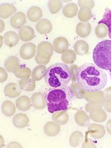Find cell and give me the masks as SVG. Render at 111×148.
Wrapping results in <instances>:
<instances>
[{
  "label": "cell",
  "instance_id": "cell-1",
  "mask_svg": "<svg viewBox=\"0 0 111 148\" xmlns=\"http://www.w3.org/2000/svg\"><path fill=\"white\" fill-rule=\"evenodd\" d=\"M77 84L86 92H97L104 88L108 82L106 73L92 63H85L78 68Z\"/></svg>",
  "mask_w": 111,
  "mask_h": 148
},
{
  "label": "cell",
  "instance_id": "cell-2",
  "mask_svg": "<svg viewBox=\"0 0 111 148\" xmlns=\"http://www.w3.org/2000/svg\"><path fill=\"white\" fill-rule=\"evenodd\" d=\"M74 97V95L70 86L50 90L46 96L48 111L50 113L66 111Z\"/></svg>",
  "mask_w": 111,
  "mask_h": 148
},
{
  "label": "cell",
  "instance_id": "cell-3",
  "mask_svg": "<svg viewBox=\"0 0 111 148\" xmlns=\"http://www.w3.org/2000/svg\"><path fill=\"white\" fill-rule=\"evenodd\" d=\"M44 78L50 87L54 89L62 88L68 85L71 80V74L67 65L56 63L49 67Z\"/></svg>",
  "mask_w": 111,
  "mask_h": 148
},
{
  "label": "cell",
  "instance_id": "cell-4",
  "mask_svg": "<svg viewBox=\"0 0 111 148\" xmlns=\"http://www.w3.org/2000/svg\"><path fill=\"white\" fill-rule=\"evenodd\" d=\"M93 59L96 65L100 69L111 71V40L103 41L96 46Z\"/></svg>",
  "mask_w": 111,
  "mask_h": 148
},
{
  "label": "cell",
  "instance_id": "cell-5",
  "mask_svg": "<svg viewBox=\"0 0 111 148\" xmlns=\"http://www.w3.org/2000/svg\"><path fill=\"white\" fill-rule=\"evenodd\" d=\"M52 44L47 41H43L37 45L35 61L39 65H47L49 63L54 53Z\"/></svg>",
  "mask_w": 111,
  "mask_h": 148
},
{
  "label": "cell",
  "instance_id": "cell-6",
  "mask_svg": "<svg viewBox=\"0 0 111 148\" xmlns=\"http://www.w3.org/2000/svg\"><path fill=\"white\" fill-rule=\"evenodd\" d=\"M105 134V129L103 125L97 123H91L88 126L86 136L89 134L94 139H100Z\"/></svg>",
  "mask_w": 111,
  "mask_h": 148
},
{
  "label": "cell",
  "instance_id": "cell-7",
  "mask_svg": "<svg viewBox=\"0 0 111 148\" xmlns=\"http://www.w3.org/2000/svg\"><path fill=\"white\" fill-rule=\"evenodd\" d=\"M36 52V47L32 42L23 44L20 50V56L24 60H29L33 58Z\"/></svg>",
  "mask_w": 111,
  "mask_h": 148
},
{
  "label": "cell",
  "instance_id": "cell-8",
  "mask_svg": "<svg viewBox=\"0 0 111 148\" xmlns=\"http://www.w3.org/2000/svg\"><path fill=\"white\" fill-rule=\"evenodd\" d=\"M31 102L33 107L37 110H42L46 108V98L42 93L36 92L31 96Z\"/></svg>",
  "mask_w": 111,
  "mask_h": 148
},
{
  "label": "cell",
  "instance_id": "cell-9",
  "mask_svg": "<svg viewBox=\"0 0 111 148\" xmlns=\"http://www.w3.org/2000/svg\"><path fill=\"white\" fill-rule=\"evenodd\" d=\"M5 95L10 99L19 97L22 93V89L16 83L11 82L8 84L4 88Z\"/></svg>",
  "mask_w": 111,
  "mask_h": 148
},
{
  "label": "cell",
  "instance_id": "cell-10",
  "mask_svg": "<svg viewBox=\"0 0 111 148\" xmlns=\"http://www.w3.org/2000/svg\"><path fill=\"white\" fill-rule=\"evenodd\" d=\"M26 16L23 12H17L12 16L10 23L11 26L16 29H21L26 23Z\"/></svg>",
  "mask_w": 111,
  "mask_h": 148
},
{
  "label": "cell",
  "instance_id": "cell-11",
  "mask_svg": "<svg viewBox=\"0 0 111 148\" xmlns=\"http://www.w3.org/2000/svg\"><path fill=\"white\" fill-rule=\"evenodd\" d=\"M16 8L9 3H3L0 5V17L2 19L8 18L16 12Z\"/></svg>",
  "mask_w": 111,
  "mask_h": 148
},
{
  "label": "cell",
  "instance_id": "cell-12",
  "mask_svg": "<svg viewBox=\"0 0 111 148\" xmlns=\"http://www.w3.org/2000/svg\"><path fill=\"white\" fill-rule=\"evenodd\" d=\"M53 47L56 53H63L68 50L69 42L65 37H57L53 41Z\"/></svg>",
  "mask_w": 111,
  "mask_h": 148
},
{
  "label": "cell",
  "instance_id": "cell-13",
  "mask_svg": "<svg viewBox=\"0 0 111 148\" xmlns=\"http://www.w3.org/2000/svg\"><path fill=\"white\" fill-rule=\"evenodd\" d=\"M19 38L23 41H30L35 37L34 30L31 26L25 25L19 30Z\"/></svg>",
  "mask_w": 111,
  "mask_h": 148
},
{
  "label": "cell",
  "instance_id": "cell-14",
  "mask_svg": "<svg viewBox=\"0 0 111 148\" xmlns=\"http://www.w3.org/2000/svg\"><path fill=\"white\" fill-rule=\"evenodd\" d=\"M90 118L96 123H103L107 119V114L105 111L101 108L92 110L89 113Z\"/></svg>",
  "mask_w": 111,
  "mask_h": 148
},
{
  "label": "cell",
  "instance_id": "cell-15",
  "mask_svg": "<svg viewBox=\"0 0 111 148\" xmlns=\"http://www.w3.org/2000/svg\"><path fill=\"white\" fill-rule=\"evenodd\" d=\"M37 32L40 34H47L51 32L53 25L50 21L44 18L40 20L36 25Z\"/></svg>",
  "mask_w": 111,
  "mask_h": 148
},
{
  "label": "cell",
  "instance_id": "cell-16",
  "mask_svg": "<svg viewBox=\"0 0 111 148\" xmlns=\"http://www.w3.org/2000/svg\"><path fill=\"white\" fill-rule=\"evenodd\" d=\"M3 38L5 44L10 48L14 47L19 42V36L13 31H9L5 33Z\"/></svg>",
  "mask_w": 111,
  "mask_h": 148
},
{
  "label": "cell",
  "instance_id": "cell-17",
  "mask_svg": "<svg viewBox=\"0 0 111 148\" xmlns=\"http://www.w3.org/2000/svg\"><path fill=\"white\" fill-rule=\"evenodd\" d=\"M27 15L28 20L30 21L36 23L41 20L43 16V12L39 7L37 6H33L28 9Z\"/></svg>",
  "mask_w": 111,
  "mask_h": 148
},
{
  "label": "cell",
  "instance_id": "cell-18",
  "mask_svg": "<svg viewBox=\"0 0 111 148\" xmlns=\"http://www.w3.org/2000/svg\"><path fill=\"white\" fill-rule=\"evenodd\" d=\"M43 129L47 136L54 137L57 136L60 132V126L55 121H49L44 125Z\"/></svg>",
  "mask_w": 111,
  "mask_h": 148
},
{
  "label": "cell",
  "instance_id": "cell-19",
  "mask_svg": "<svg viewBox=\"0 0 111 148\" xmlns=\"http://www.w3.org/2000/svg\"><path fill=\"white\" fill-rule=\"evenodd\" d=\"M13 123L17 128H24L27 126L29 122L28 116L24 113H18L13 118Z\"/></svg>",
  "mask_w": 111,
  "mask_h": 148
},
{
  "label": "cell",
  "instance_id": "cell-20",
  "mask_svg": "<svg viewBox=\"0 0 111 148\" xmlns=\"http://www.w3.org/2000/svg\"><path fill=\"white\" fill-rule=\"evenodd\" d=\"M84 99L89 102H101L105 99L103 92H85Z\"/></svg>",
  "mask_w": 111,
  "mask_h": 148
},
{
  "label": "cell",
  "instance_id": "cell-21",
  "mask_svg": "<svg viewBox=\"0 0 111 148\" xmlns=\"http://www.w3.org/2000/svg\"><path fill=\"white\" fill-rule=\"evenodd\" d=\"M31 99L27 96H22L16 101V106L20 111H27L31 106Z\"/></svg>",
  "mask_w": 111,
  "mask_h": 148
},
{
  "label": "cell",
  "instance_id": "cell-22",
  "mask_svg": "<svg viewBox=\"0 0 111 148\" xmlns=\"http://www.w3.org/2000/svg\"><path fill=\"white\" fill-rule=\"evenodd\" d=\"M20 65V60L18 57L12 56L8 57L4 62L5 69L10 73H13L16 68Z\"/></svg>",
  "mask_w": 111,
  "mask_h": 148
},
{
  "label": "cell",
  "instance_id": "cell-23",
  "mask_svg": "<svg viewBox=\"0 0 111 148\" xmlns=\"http://www.w3.org/2000/svg\"><path fill=\"white\" fill-rule=\"evenodd\" d=\"M78 10V6L76 3L71 2L65 5L63 8V14L67 18H73L76 16Z\"/></svg>",
  "mask_w": 111,
  "mask_h": 148
},
{
  "label": "cell",
  "instance_id": "cell-24",
  "mask_svg": "<svg viewBox=\"0 0 111 148\" xmlns=\"http://www.w3.org/2000/svg\"><path fill=\"white\" fill-rule=\"evenodd\" d=\"M91 32V25L89 23H80L76 26L77 35L82 38H86Z\"/></svg>",
  "mask_w": 111,
  "mask_h": 148
},
{
  "label": "cell",
  "instance_id": "cell-25",
  "mask_svg": "<svg viewBox=\"0 0 111 148\" xmlns=\"http://www.w3.org/2000/svg\"><path fill=\"white\" fill-rule=\"evenodd\" d=\"M76 123L81 126H88L90 124V117L83 110L78 111L75 115Z\"/></svg>",
  "mask_w": 111,
  "mask_h": 148
},
{
  "label": "cell",
  "instance_id": "cell-26",
  "mask_svg": "<svg viewBox=\"0 0 111 148\" xmlns=\"http://www.w3.org/2000/svg\"><path fill=\"white\" fill-rule=\"evenodd\" d=\"M2 113L6 117H12L16 113V106L10 101H4L1 106Z\"/></svg>",
  "mask_w": 111,
  "mask_h": 148
},
{
  "label": "cell",
  "instance_id": "cell-27",
  "mask_svg": "<svg viewBox=\"0 0 111 148\" xmlns=\"http://www.w3.org/2000/svg\"><path fill=\"white\" fill-rule=\"evenodd\" d=\"M74 49L76 54L80 56L86 54L89 50L88 44L83 40H78L74 44Z\"/></svg>",
  "mask_w": 111,
  "mask_h": 148
},
{
  "label": "cell",
  "instance_id": "cell-28",
  "mask_svg": "<svg viewBox=\"0 0 111 148\" xmlns=\"http://www.w3.org/2000/svg\"><path fill=\"white\" fill-rule=\"evenodd\" d=\"M46 72L47 69L46 66L40 65L34 68L31 74V77L35 81H39L45 77Z\"/></svg>",
  "mask_w": 111,
  "mask_h": 148
},
{
  "label": "cell",
  "instance_id": "cell-29",
  "mask_svg": "<svg viewBox=\"0 0 111 148\" xmlns=\"http://www.w3.org/2000/svg\"><path fill=\"white\" fill-rule=\"evenodd\" d=\"M19 86L24 91L32 92L34 90L36 87L35 81L29 78L22 79L19 81Z\"/></svg>",
  "mask_w": 111,
  "mask_h": 148
},
{
  "label": "cell",
  "instance_id": "cell-30",
  "mask_svg": "<svg viewBox=\"0 0 111 148\" xmlns=\"http://www.w3.org/2000/svg\"><path fill=\"white\" fill-rule=\"evenodd\" d=\"M83 140V135L80 131L74 132L69 138V143L71 147H77L79 146Z\"/></svg>",
  "mask_w": 111,
  "mask_h": 148
},
{
  "label": "cell",
  "instance_id": "cell-31",
  "mask_svg": "<svg viewBox=\"0 0 111 148\" xmlns=\"http://www.w3.org/2000/svg\"><path fill=\"white\" fill-rule=\"evenodd\" d=\"M92 17L91 9L87 6H83L79 10L78 18L82 23H86Z\"/></svg>",
  "mask_w": 111,
  "mask_h": 148
},
{
  "label": "cell",
  "instance_id": "cell-32",
  "mask_svg": "<svg viewBox=\"0 0 111 148\" xmlns=\"http://www.w3.org/2000/svg\"><path fill=\"white\" fill-rule=\"evenodd\" d=\"M52 119L56 123L63 125L69 121V114L65 111H59L54 113L52 116Z\"/></svg>",
  "mask_w": 111,
  "mask_h": 148
},
{
  "label": "cell",
  "instance_id": "cell-33",
  "mask_svg": "<svg viewBox=\"0 0 111 148\" xmlns=\"http://www.w3.org/2000/svg\"><path fill=\"white\" fill-rule=\"evenodd\" d=\"M13 73L17 78L24 79L29 78L31 74V71L29 68L24 65H19Z\"/></svg>",
  "mask_w": 111,
  "mask_h": 148
},
{
  "label": "cell",
  "instance_id": "cell-34",
  "mask_svg": "<svg viewBox=\"0 0 111 148\" xmlns=\"http://www.w3.org/2000/svg\"><path fill=\"white\" fill-rule=\"evenodd\" d=\"M77 58L76 53L73 50H67L63 53H62L61 60L67 65L72 64L75 62Z\"/></svg>",
  "mask_w": 111,
  "mask_h": 148
},
{
  "label": "cell",
  "instance_id": "cell-35",
  "mask_svg": "<svg viewBox=\"0 0 111 148\" xmlns=\"http://www.w3.org/2000/svg\"><path fill=\"white\" fill-rule=\"evenodd\" d=\"M99 24H104L108 30L109 37L111 39V10L105 9L103 18L99 22Z\"/></svg>",
  "mask_w": 111,
  "mask_h": 148
},
{
  "label": "cell",
  "instance_id": "cell-36",
  "mask_svg": "<svg viewBox=\"0 0 111 148\" xmlns=\"http://www.w3.org/2000/svg\"><path fill=\"white\" fill-rule=\"evenodd\" d=\"M70 88H71L74 96L78 99H83L84 98L85 90L83 88L77 83H73L70 85Z\"/></svg>",
  "mask_w": 111,
  "mask_h": 148
},
{
  "label": "cell",
  "instance_id": "cell-37",
  "mask_svg": "<svg viewBox=\"0 0 111 148\" xmlns=\"http://www.w3.org/2000/svg\"><path fill=\"white\" fill-rule=\"evenodd\" d=\"M49 8L51 14H56L59 12L62 8L63 3L60 1H50L49 2Z\"/></svg>",
  "mask_w": 111,
  "mask_h": 148
},
{
  "label": "cell",
  "instance_id": "cell-38",
  "mask_svg": "<svg viewBox=\"0 0 111 148\" xmlns=\"http://www.w3.org/2000/svg\"><path fill=\"white\" fill-rule=\"evenodd\" d=\"M108 33V27L104 24H99L95 29V34L99 38H105Z\"/></svg>",
  "mask_w": 111,
  "mask_h": 148
},
{
  "label": "cell",
  "instance_id": "cell-39",
  "mask_svg": "<svg viewBox=\"0 0 111 148\" xmlns=\"http://www.w3.org/2000/svg\"><path fill=\"white\" fill-rule=\"evenodd\" d=\"M103 108V101L97 102H89L85 106V110L87 112H90L94 109H99Z\"/></svg>",
  "mask_w": 111,
  "mask_h": 148
},
{
  "label": "cell",
  "instance_id": "cell-40",
  "mask_svg": "<svg viewBox=\"0 0 111 148\" xmlns=\"http://www.w3.org/2000/svg\"><path fill=\"white\" fill-rule=\"evenodd\" d=\"M70 70L71 74V80L73 82L77 81V73L78 69V67L76 65H73L70 66Z\"/></svg>",
  "mask_w": 111,
  "mask_h": 148
},
{
  "label": "cell",
  "instance_id": "cell-41",
  "mask_svg": "<svg viewBox=\"0 0 111 148\" xmlns=\"http://www.w3.org/2000/svg\"><path fill=\"white\" fill-rule=\"evenodd\" d=\"M78 4L81 8L83 6H87L92 9L94 6V2L93 1H78Z\"/></svg>",
  "mask_w": 111,
  "mask_h": 148
},
{
  "label": "cell",
  "instance_id": "cell-42",
  "mask_svg": "<svg viewBox=\"0 0 111 148\" xmlns=\"http://www.w3.org/2000/svg\"><path fill=\"white\" fill-rule=\"evenodd\" d=\"M103 107L107 112L111 113V99H104L103 101Z\"/></svg>",
  "mask_w": 111,
  "mask_h": 148
},
{
  "label": "cell",
  "instance_id": "cell-43",
  "mask_svg": "<svg viewBox=\"0 0 111 148\" xmlns=\"http://www.w3.org/2000/svg\"><path fill=\"white\" fill-rule=\"evenodd\" d=\"M96 148V145L93 144V142L92 140L87 138L86 137L83 144V148Z\"/></svg>",
  "mask_w": 111,
  "mask_h": 148
},
{
  "label": "cell",
  "instance_id": "cell-44",
  "mask_svg": "<svg viewBox=\"0 0 111 148\" xmlns=\"http://www.w3.org/2000/svg\"><path fill=\"white\" fill-rule=\"evenodd\" d=\"M7 78H8V74L6 71L3 68H0V82L1 83L5 81H6Z\"/></svg>",
  "mask_w": 111,
  "mask_h": 148
},
{
  "label": "cell",
  "instance_id": "cell-45",
  "mask_svg": "<svg viewBox=\"0 0 111 148\" xmlns=\"http://www.w3.org/2000/svg\"><path fill=\"white\" fill-rule=\"evenodd\" d=\"M103 93H104L105 99H111V86L105 89L103 91Z\"/></svg>",
  "mask_w": 111,
  "mask_h": 148
},
{
  "label": "cell",
  "instance_id": "cell-46",
  "mask_svg": "<svg viewBox=\"0 0 111 148\" xmlns=\"http://www.w3.org/2000/svg\"><path fill=\"white\" fill-rule=\"evenodd\" d=\"M107 130L108 133L111 135V119L108 120L107 123Z\"/></svg>",
  "mask_w": 111,
  "mask_h": 148
},
{
  "label": "cell",
  "instance_id": "cell-47",
  "mask_svg": "<svg viewBox=\"0 0 111 148\" xmlns=\"http://www.w3.org/2000/svg\"><path fill=\"white\" fill-rule=\"evenodd\" d=\"M8 147L9 148V147H22V146L19 144L17 143H16V142H13V143H10V144H9L8 145Z\"/></svg>",
  "mask_w": 111,
  "mask_h": 148
},
{
  "label": "cell",
  "instance_id": "cell-48",
  "mask_svg": "<svg viewBox=\"0 0 111 148\" xmlns=\"http://www.w3.org/2000/svg\"><path fill=\"white\" fill-rule=\"evenodd\" d=\"M1 32H2L3 30V29H4V26H5V25H4V23H3V21L2 20H1Z\"/></svg>",
  "mask_w": 111,
  "mask_h": 148
},
{
  "label": "cell",
  "instance_id": "cell-49",
  "mask_svg": "<svg viewBox=\"0 0 111 148\" xmlns=\"http://www.w3.org/2000/svg\"><path fill=\"white\" fill-rule=\"evenodd\" d=\"M110 72H111V74H110V75H111V71H110Z\"/></svg>",
  "mask_w": 111,
  "mask_h": 148
}]
</instances>
